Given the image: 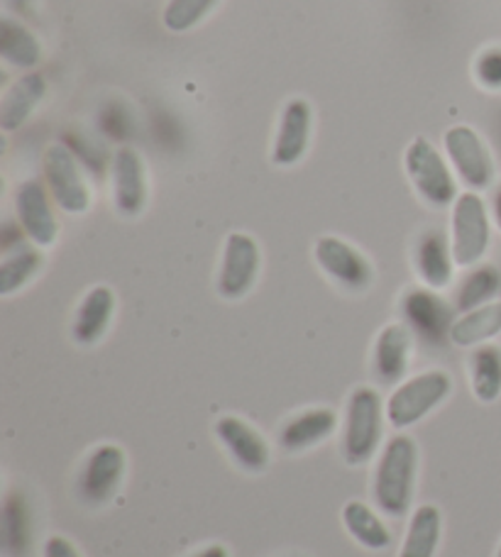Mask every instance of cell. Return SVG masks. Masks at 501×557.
<instances>
[{
	"label": "cell",
	"mask_w": 501,
	"mask_h": 557,
	"mask_svg": "<svg viewBox=\"0 0 501 557\" xmlns=\"http://www.w3.org/2000/svg\"><path fill=\"white\" fill-rule=\"evenodd\" d=\"M0 57L8 66H15L20 72H33L42 62V45L25 25L3 17L0 20Z\"/></svg>",
	"instance_id": "obj_23"
},
{
	"label": "cell",
	"mask_w": 501,
	"mask_h": 557,
	"mask_svg": "<svg viewBox=\"0 0 501 557\" xmlns=\"http://www.w3.org/2000/svg\"><path fill=\"white\" fill-rule=\"evenodd\" d=\"M42 172L49 196L64 213L84 215L91 208V191L86 186L82 164L66 145L54 143L45 149Z\"/></svg>",
	"instance_id": "obj_5"
},
{
	"label": "cell",
	"mask_w": 501,
	"mask_h": 557,
	"mask_svg": "<svg viewBox=\"0 0 501 557\" xmlns=\"http://www.w3.org/2000/svg\"><path fill=\"white\" fill-rule=\"evenodd\" d=\"M345 531L367 550H384L392 543V533L384 521L363 502H347L343 506Z\"/></svg>",
	"instance_id": "obj_26"
},
{
	"label": "cell",
	"mask_w": 501,
	"mask_h": 557,
	"mask_svg": "<svg viewBox=\"0 0 501 557\" xmlns=\"http://www.w3.org/2000/svg\"><path fill=\"white\" fill-rule=\"evenodd\" d=\"M314 131V108L306 98H289L279 115V127L272 143V162L277 166L298 164L310 145Z\"/></svg>",
	"instance_id": "obj_14"
},
{
	"label": "cell",
	"mask_w": 501,
	"mask_h": 557,
	"mask_svg": "<svg viewBox=\"0 0 501 557\" xmlns=\"http://www.w3.org/2000/svg\"><path fill=\"white\" fill-rule=\"evenodd\" d=\"M45 257L37 245L17 243L8 247L0 262V296H13L42 272Z\"/></svg>",
	"instance_id": "obj_22"
},
{
	"label": "cell",
	"mask_w": 501,
	"mask_h": 557,
	"mask_svg": "<svg viewBox=\"0 0 501 557\" xmlns=\"http://www.w3.org/2000/svg\"><path fill=\"white\" fill-rule=\"evenodd\" d=\"M401 318L414 337L426 345H443L450 341L455 323V306L440 298L433 288H408L401 296Z\"/></svg>",
	"instance_id": "obj_8"
},
{
	"label": "cell",
	"mask_w": 501,
	"mask_h": 557,
	"mask_svg": "<svg viewBox=\"0 0 501 557\" xmlns=\"http://www.w3.org/2000/svg\"><path fill=\"white\" fill-rule=\"evenodd\" d=\"M475 76L477 82L482 84L489 91H499L501 88V49H487V52L479 54L475 62Z\"/></svg>",
	"instance_id": "obj_30"
},
{
	"label": "cell",
	"mask_w": 501,
	"mask_h": 557,
	"mask_svg": "<svg viewBox=\"0 0 501 557\" xmlns=\"http://www.w3.org/2000/svg\"><path fill=\"white\" fill-rule=\"evenodd\" d=\"M469 382L482 404H494L501 396V347L479 345L469 357Z\"/></svg>",
	"instance_id": "obj_27"
},
{
	"label": "cell",
	"mask_w": 501,
	"mask_h": 557,
	"mask_svg": "<svg viewBox=\"0 0 501 557\" xmlns=\"http://www.w3.org/2000/svg\"><path fill=\"white\" fill-rule=\"evenodd\" d=\"M453 392V380L445 372L430 370L401 382L387 401V421L396 431L416 425L418 421L436 411Z\"/></svg>",
	"instance_id": "obj_4"
},
{
	"label": "cell",
	"mask_w": 501,
	"mask_h": 557,
	"mask_svg": "<svg viewBox=\"0 0 501 557\" xmlns=\"http://www.w3.org/2000/svg\"><path fill=\"white\" fill-rule=\"evenodd\" d=\"M501 288V274L494 264H479L469 272L457 286L455 294V311L467 313L479 306L494 301Z\"/></svg>",
	"instance_id": "obj_28"
},
{
	"label": "cell",
	"mask_w": 501,
	"mask_h": 557,
	"mask_svg": "<svg viewBox=\"0 0 501 557\" xmlns=\"http://www.w3.org/2000/svg\"><path fill=\"white\" fill-rule=\"evenodd\" d=\"M497 557H501V545H499V553H497Z\"/></svg>",
	"instance_id": "obj_34"
},
{
	"label": "cell",
	"mask_w": 501,
	"mask_h": 557,
	"mask_svg": "<svg viewBox=\"0 0 501 557\" xmlns=\"http://www.w3.org/2000/svg\"><path fill=\"white\" fill-rule=\"evenodd\" d=\"M414 333L404 323H389L379 331L372 350V374L382 386H399L408 372Z\"/></svg>",
	"instance_id": "obj_16"
},
{
	"label": "cell",
	"mask_w": 501,
	"mask_h": 557,
	"mask_svg": "<svg viewBox=\"0 0 501 557\" xmlns=\"http://www.w3.org/2000/svg\"><path fill=\"white\" fill-rule=\"evenodd\" d=\"M492 240L487 203L477 191L460 194L453 203V257L457 267H475L482 262Z\"/></svg>",
	"instance_id": "obj_7"
},
{
	"label": "cell",
	"mask_w": 501,
	"mask_h": 557,
	"mask_svg": "<svg viewBox=\"0 0 501 557\" xmlns=\"http://www.w3.org/2000/svg\"><path fill=\"white\" fill-rule=\"evenodd\" d=\"M216 437L220 445L225 447V453L230 455L240 470H245L249 474H259L269 467V460H272V453H269V445L265 441V435L255 431L253 425L237 416H223L216 423Z\"/></svg>",
	"instance_id": "obj_15"
},
{
	"label": "cell",
	"mask_w": 501,
	"mask_h": 557,
	"mask_svg": "<svg viewBox=\"0 0 501 557\" xmlns=\"http://www.w3.org/2000/svg\"><path fill=\"white\" fill-rule=\"evenodd\" d=\"M259 267H262V255L255 237L247 233H230L223 245V257H220V270L216 288L225 301H240L245 298L257 284Z\"/></svg>",
	"instance_id": "obj_10"
},
{
	"label": "cell",
	"mask_w": 501,
	"mask_h": 557,
	"mask_svg": "<svg viewBox=\"0 0 501 557\" xmlns=\"http://www.w3.org/2000/svg\"><path fill=\"white\" fill-rule=\"evenodd\" d=\"M492 215H494V223H497L499 233H501V184L497 186L494 198H492Z\"/></svg>",
	"instance_id": "obj_33"
},
{
	"label": "cell",
	"mask_w": 501,
	"mask_h": 557,
	"mask_svg": "<svg viewBox=\"0 0 501 557\" xmlns=\"http://www.w3.org/2000/svg\"><path fill=\"white\" fill-rule=\"evenodd\" d=\"M418 447L408 435H394L384 445L375 470V504L379 511L401 519L414 499Z\"/></svg>",
	"instance_id": "obj_1"
},
{
	"label": "cell",
	"mask_w": 501,
	"mask_h": 557,
	"mask_svg": "<svg viewBox=\"0 0 501 557\" xmlns=\"http://www.w3.org/2000/svg\"><path fill=\"white\" fill-rule=\"evenodd\" d=\"M216 5L218 0H169L162 13V23L169 33H188V29H194Z\"/></svg>",
	"instance_id": "obj_29"
},
{
	"label": "cell",
	"mask_w": 501,
	"mask_h": 557,
	"mask_svg": "<svg viewBox=\"0 0 501 557\" xmlns=\"http://www.w3.org/2000/svg\"><path fill=\"white\" fill-rule=\"evenodd\" d=\"M501 333V301L479 306L475 311H467L455 318L450 343L457 347H479Z\"/></svg>",
	"instance_id": "obj_21"
},
{
	"label": "cell",
	"mask_w": 501,
	"mask_h": 557,
	"mask_svg": "<svg viewBox=\"0 0 501 557\" xmlns=\"http://www.w3.org/2000/svg\"><path fill=\"white\" fill-rule=\"evenodd\" d=\"M33 548V511L23 494H8L3 504V550L8 557H27Z\"/></svg>",
	"instance_id": "obj_25"
},
{
	"label": "cell",
	"mask_w": 501,
	"mask_h": 557,
	"mask_svg": "<svg viewBox=\"0 0 501 557\" xmlns=\"http://www.w3.org/2000/svg\"><path fill=\"white\" fill-rule=\"evenodd\" d=\"M110 182H113V206L120 215L137 218L147 206V169L143 157L133 147H120L110 164Z\"/></svg>",
	"instance_id": "obj_13"
},
{
	"label": "cell",
	"mask_w": 501,
	"mask_h": 557,
	"mask_svg": "<svg viewBox=\"0 0 501 557\" xmlns=\"http://www.w3.org/2000/svg\"><path fill=\"white\" fill-rule=\"evenodd\" d=\"M443 145L450 164H453V172L469 191H485V188L492 186L494 162L477 131L467 125L450 127L443 135Z\"/></svg>",
	"instance_id": "obj_11"
},
{
	"label": "cell",
	"mask_w": 501,
	"mask_h": 557,
	"mask_svg": "<svg viewBox=\"0 0 501 557\" xmlns=\"http://www.w3.org/2000/svg\"><path fill=\"white\" fill-rule=\"evenodd\" d=\"M404 169L408 182L414 184L416 194L428 206L448 208L457 201V184L450 172L445 157L438 152L436 145L428 137H416L404 152Z\"/></svg>",
	"instance_id": "obj_3"
},
{
	"label": "cell",
	"mask_w": 501,
	"mask_h": 557,
	"mask_svg": "<svg viewBox=\"0 0 501 557\" xmlns=\"http://www.w3.org/2000/svg\"><path fill=\"white\" fill-rule=\"evenodd\" d=\"M54 198L49 196L47 186L37 178H27L15 191V215L20 231L39 250L52 247L59 237V223L52 208Z\"/></svg>",
	"instance_id": "obj_12"
},
{
	"label": "cell",
	"mask_w": 501,
	"mask_h": 557,
	"mask_svg": "<svg viewBox=\"0 0 501 557\" xmlns=\"http://www.w3.org/2000/svg\"><path fill=\"white\" fill-rule=\"evenodd\" d=\"M414 267L420 282L433 292H443L455 276V257L453 245L443 231H426L416 240L414 247Z\"/></svg>",
	"instance_id": "obj_17"
},
{
	"label": "cell",
	"mask_w": 501,
	"mask_h": 557,
	"mask_svg": "<svg viewBox=\"0 0 501 557\" xmlns=\"http://www.w3.org/2000/svg\"><path fill=\"white\" fill-rule=\"evenodd\" d=\"M192 557H230V553H228V548H223V545H208V548L198 550Z\"/></svg>",
	"instance_id": "obj_32"
},
{
	"label": "cell",
	"mask_w": 501,
	"mask_h": 557,
	"mask_svg": "<svg viewBox=\"0 0 501 557\" xmlns=\"http://www.w3.org/2000/svg\"><path fill=\"white\" fill-rule=\"evenodd\" d=\"M42 555L45 557H82V553L74 548V543H69L66 539H62V535H52V539H47Z\"/></svg>",
	"instance_id": "obj_31"
},
{
	"label": "cell",
	"mask_w": 501,
	"mask_h": 557,
	"mask_svg": "<svg viewBox=\"0 0 501 557\" xmlns=\"http://www.w3.org/2000/svg\"><path fill=\"white\" fill-rule=\"evenodd\" d=\"M338 416L333 409H306L289 418L279 431V445L286 453H304L335 433Z\"/></svg>",
	"instance_id": "obj_20"
},
{
	"label": "cell",
	"mask_w": 501,
	"mask_h": 557,
	"mask_svg": "<svg viewBox=\"0 0 501 557\" xmlns=\"http://www.w3.org/2000/svg\"><path fill=\"white\" fill-rule=\"evenodd\" d=\"M127 470V457L123 447L113 443H103L94 447L82 465L76 476V494L86 506H100L110 504L118 496L120 486H123Z\"/></svg>",
	"instance_id": "obj_6"
},
{
	"label": "cell",
	"mask_w": 501,
	"mask_h": 557,
	"mask_svg": "<svg viewBox=\"0 0 501 557\" xmlns=\"http://www.w3.org/2000/svg\"><path fill=\"white\" fill-rule=\"evenodd\" d=\"M45 96L47 82L42 74L27 72L23 76H17L15 82L5 88L3 98H0V131L5 135L20 131V127L33 117L37 106L45 101Z\"/></svg>",
	"instance_id": "obj_18"
},
{
	"label": "cell",
	"mask_w": 501,
	"mask_h": 557,
	"mask_svg": "<svg viewBox=\"0 0 501 557\" xmlns=\"http://www.w3.org/2000/svg\"><path fill=\"white\" fill-rule=\"evenodd\" d=\"M115 313V294L110 286H94L82 304H78L72 323V337L76 345L91 347L98 341H103L108 333L110 321Z\"/></svg>",
	"instance_id": "obj_19"
},
{
	"label": "cell",
	"mask_w": 501,
	"mask_h": 557,
	"mask_svg": "<svg viewBox=\"0 0 501 557\" xmlns=\"http://www.w3.org/2000/svg\"><path fill=\"white\" fill-rule=\"evenodd\" d=\"M440 531H443V516L433 504L418 506L411 516L404 545H401L399 557H436Z\"/></svg>",
	"instance_id": "obj_24"
},
{
	"label": "cell",
	"mask_w": 501,
	"mask_h": 557,
	"mask_svg": "<svg viewBox=\"0 0 501 557\" xmlns=\"http://www.w3.org/2000/svg\"><path fill=\"white\" fill-rule=\"evenodd\" d=\"M20 3H25V0H20Z\"/></svg>",
	"instance_id": "obj_35"
},
{
	"label": "cell",
	"mask_w": 501,
	"mask_h": 557,
	"mask_svg": "<svg viewBox=\"0 0 501 557\" xmlns=\"http://www.w3.org/2000/svg\"><path fill=\"white\" fill-rule=\"evenodd\" d=\"M314 257L330 282L353 294H363L375 282V267L343 237L323 235L316 240Z\"/></svg>",
	"instance_id": "obj_9"
},
{
	"label": "cell",
	"mask_w": 501,
	"mask_h": 557,
	"mask_svg": "<svg viewBox=\"0 0 501 557\" xmlns=\"http://www.w3.org/2000/svg\"><path fill=\"white\" fill-rule=\"evenodd\" d=\"M387 406L372 386H359L347 399L345 423H343V450L345 462L350 467L367 465L379 450L384 433Z\"/></svg>",
	"instance_id": "obj_2"
}]
</instances>
